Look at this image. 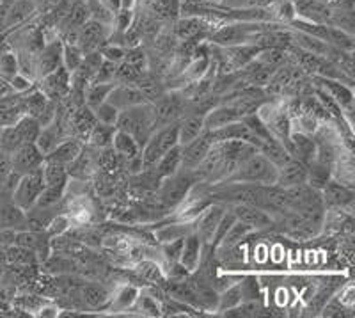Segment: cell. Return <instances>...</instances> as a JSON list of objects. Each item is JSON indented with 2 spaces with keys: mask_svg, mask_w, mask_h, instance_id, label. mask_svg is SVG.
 I'll return each mask as SVG.
<instances>
[{
  "mask_svg": "<svg viewBox=\"0 0 355 318\" xmlns=\"http://www.w3.org/2000/svg\"><path fill=\"white\" fill-rule=\"evenodd\" d=\"M11 94H17L15 93V89H12V85L9 84L8 81H4V78H0V100L9 98Z\"/></svg>",
  "mask_w": 355,
  "mask_h": 318,
  "instance_id": "cell-58",
  "label": "cell"
},
{
  "mask_svg": "<svg viewBox=\"0 0 355 318\" xmlns=\"http://www.w3.org/2000/svg\"><path fill=\"white\" fill-rule=\"evenodd\" d=\"M82 149H84V144H82L80 139H75V137L64 139V141L59 142V144H57L55 148L46 155V157H44V160L57 162V164L68 165L69 167V164H71V162L80 155Z\"/></svg>",
  "mask_w": 355,
  "mask_h": 318,
  "instance_id": "cell-25",
  "label": "cell"
},
{
  "mask_svg": "<svg viewBox=\"0 0 355 318\" xmlns=\"http://www.w3.org/2000/svg\"><path fill=\"white\" fill-rule=\"evenodd\" d=\"M62 66V41L55 40L53 43L43 44V49L40 50V56H36L34 60V72L37 73V77H44L49 73L55 72L57 68Z\"/></svg>",
  "mask_w": 355,
  "mask_h": 318,
  "instance_id": "cell-15",
  "label": "cell"
},
{
  "mask_svg": "<svg viewBox=\"0 0 355 318\" xmlns=\"http://www.w3.org/2000/svg\"><path fill=\"white\" fill-rule=\"evenodd\" d=\"M61 141H64V135H62V130H61V123H59V119L52 121V123H49V125L41 126L40 130V135H37L36 142L34 144L37 146V149H40L41 153L46 157V155L52 151L53 148H55L57 144Z\"/></svg>",
  "mask_w": 355,
  "mask_h": 318,
  "instance_id": "cell-27",
  "label": "cell"
},
{
  "mask_svg": "<svg viewBox=\"0 0 355 318\" xmlns=\"http://www.w3.org/2000/svg\"><path fill=\"white\" fill-rule=\"evenodd\" d=\"M107 101L112 103L117 110L132 109V107H137V105L148 103L144 94L141 93V89L135 84H114Z\"/></svg>",
  "mask_w": 355,
  "mask_h": 318,
  "instance_id": "cell-16",
  "label": "cell"
},
{
  "mask_svg": "<svg viewBox=\"0 0 355 318\" xmlns=\"http://www.w3.org/2000/svg\"><path fill=\"white\" fill-rule=\"evenodd\" d=\"M112 149L116 151V155L119 158H125V160H133V158L141 157V146L135 139L130 135V133L123 132V130H116L112 139Z\"/></svg>",
  "mask_w": 355,
  "mask_h": 318,
  "instance_id": "cell-29",
  "label": "cell"
},
{
  "mask_svg": "<svg viewBox=\"0 0 355 318\" xmlns=\"http://www.w3.org/2000/svg\"><path fill=\"white\" fill-rule=\"evenodd\" d=\"M25 212L12 201L11 192L0 190V230H24Z\"/></svg>",
  "mask_w": 355,
  "mask_h": 318,
  "instance_id": "cell-14",
  "label": "cell"
},
{
  "mask_svg": "<svg viewBox=\"0 0 355 318\" xmlns=\"http://www.w3.org/2000/svg\"><path fill=\"white\" fill-rule=\"evenodd\" d=\"M12 173V165H11V153L0 149V189L4 187V183L8 181V178L11 176Z\"/></svg>",
  "mask_w": 355,
  "mask_h": 318,
  "instance_id": "cell-54",
  "label": "cell"
},
{
  "mask_svg": "<svg viewBox=\"0 0 355 318\" xmlns=\"http://www.w3.org/2000/svg\"><path fill=\"white\" fill-rule=\"evenodd\" d=\"M183 238H178V240L162 244V246H164L162 247V251H164V256L167 258V262H171V265H178V262H180V256H182V247H183Z\"/></svg>",
  "mask_w": 355,
  "mask_h": 318,
  "instance_id": "cell-51",
  "label": "cell"
},
{
  "mask_svg": "<svg viewBox=\"0 0 355 318\" xmlns=\"http://www.w3.org/2000/svg\"><path fill=\"white\" fill-rule=\"evenodd\" d=\"M9 84L12 85V89H15V93L17 94H21L25 93V91H28V89L33 87V81L27 77V75H24V73L18 72L15 77L9 81Z\"/></svg>",
  "mask_w": 355,
  "mask_h": 318,
  "instance_id": "cell-56",
  "label": "cell"
},
{
  "mask_svg": "<svg viewBox=\"0 0 355 318\" xmlns=\"http://www.w3.org/2000/svg\"><path fill=\"white\" fill-rule=\"evenodd\" d=\"M211 146H214V139H211V133L206 132V130L199 137H196L194 141L180 146L182 148V169H198L199 165L205 162V158L208 157V153H210Z\"/></svg>",
  "mask_w": 355,
  "mask_h": 318,
  "instance_id": "cell-7",
  "label": "cell"
},
{
  "mask_svg": "<svg viewBox=\"0 0 355 318\" xmlns=\"http://www.w3.org/2000/svg\"><path fill=\"white\" fill-rule=\"evenodd\" d=\"M332 180V164L315 158V160L307 164V180L306 183L313 189L322 190Z\"/></svg>",
  "mask_w": 355,
  "mask_h": 318,
  "instance_id": "cell-30",
  "label": "cell"
},
{
  "mask_svg": "<svg viewBox=\"0 0 355 318\" xmlns=\"http://www.w3.org/2000/svg\"><path fill=\"white\" fill-rule=\"evenodd\" d=\"M196 176L194 171L180 169L174 173L173 176L162 180L160 187V199L166 203L167 206H176L187 198L190 187L194 185Z\"/></svg>",
  "mask_w": 355,
  "mask_h": 318,
  "instance_id": "cell-5",
  "label": "cell"
},
{
  "mask_svg": "<svg viewBox=\"0 0 355 318\" xmlns=\"http://www.w3.org/2000/svg\"><path fill=\"white\" fill-rule=\"evenodd\" d=\"M153 114H155V126L160 128V126L171 125V123H176L180 117L185 114L187 100L180 93H166L162 94L157 101H153Z\"/></svg>",
  "mask_w": 355,
  "mask_h": 318,
  "instance_id": "cell-6",
  "label": "cell"
},
{
  "mask_svg": "<svg viewBox=\"0 0 355 318\" xmlns=\"http://www.w3.org/2000/svg\"><path fill=\"white\" fill-rule=\"evenodd\" d=\"M135 85L141 89V93L144 94V98L148 103H153V101H157L158 98H160L162 94L167 91L166 85L162 84L157 77H153L151 73H146V72L141 73V77L137 78Z\"/></svg>",
  "mask_w": 355,
  "mask_h": 318,
  "instance_id": "cell-35",
  "label": "cell"
},
{
  "mask_svg": "<svg viewBox=\"0 0 355 318\" xmlns=\"http://www.w3.org/2000/svg\"><path fill=\"white\" fill-rule=\"evenodd\" d=\"M277 167L266 160L259 151L250 155L234 167L233 173L222 183H250V185H275Z\"/></svg>",
  "mask_w": 355,
  "mask_h": 318,
  "instance_id": "cell-1",
  "label": "cell"
},
{
  "mask_svg": "<svg viewBox=\"0 0 355 318\" xmlns=\"http://www.w3.org/2000/svg\"><path fill=\"white\" fill-rule=\"evenodd\" d=\"M180 169H182V148L178 144L173 149H169L167 153L162 155L160 160L155 164V167L151 171L157 176V180L162 181L166 180V178L173 176Z\"/></svg>",
  "mask_w": 355,
  "mask_h": 318,
  "instance_id": "cell-26",
  "label": "cell"
},
{
  "mask_svg": "<svg viewBox=\"0 0 355 318\" xmlns=\"http://www.w3.org/2000/svg\"><path fill=\"white\" fill-rule=\"evenodd\" d=\"M240 114L236 112L231 103H218L217 107H211L208 112L202 117V123H205L206 132H214V130L222 128V126L230 125V123H234V121H240Z\"/></svg>",
  "mask_w": 355,
  "mask_h": 318,
  "instance_id": "cell-21",
  "label": "cell"
},
{
  "mask_svg": "<svg viewBox=\"0 0 355 318\" xmlns=\"http://www.w3.org/2000/svg\"><path fill=\"white\" fill-rule=\"evenodd\" d=\"M114 84H116V82H91V84L84 89V103L87 105L89 109H94L96 105L107 101Z\"/></svg>",
  "mask_w": 355,
  "mask_h": 318,
  "instance_id": "cell-37",
  "label": "cell"
},
{
  "mask_svg": "<svg viewBox=\"0 0 355 318\" xmlns=\"http://www.w3.org/2000/svg\"><path fill=\"white\" fill-rule=\"evenodd\" d=\"M307 180V165L304 162L291 158L286 164L277 167V180H275V187L279 189H291L300 183H306Z\"/></svg>",
  "mask_w": 355,
  "mask_h": 318,
  "instance_id": "cell-19",
  "label": "cell"
},
{
  "mask_svg": "<svg viewBox=\"0 0 355 318\" xmlns=\"http://www.w3.org/2000/svg\"><path fill=\"white\" fill-rule=\"evenodd\" d=\"M234 222H236V217H234L233 212H231V210L227 208L226 212H224V215H222L220 221H218V226H217V230H215L214 238H211L210 247H214V249H215V247H217L218 244H220V240H222V238H224V235H226L227 231H230V228L234 224Z\"/></svg>",
  "mask_w": 355,
  "mask_h": 318,
  "instance_id": "cell-50",
  "label": "cell"
},
{
  "mask_svg": "<svg viewBox=\"0 0 355 318\" xmlns=\"http://www.w3.org/2000/svg\"><path fill=\"white\" fill-rule=\"evenodd\" d=\"M41 174H43L44 185H53V183H66L68 181V165L57 164V162L44 160L41 165Z\"/></svg>",
  "mask_w": 355,
  "mask_h": 318,
  "instance_id": "cell-42",
  "label": "cell"
},
{
  "mask_svg": "<svg viewBox=\"0 0 355 318\" xmlns=\"http://www.w3.org/2000/svg\"><path fill=\"white\" fill-rule=\"evenodd\" d=\"M252 231H254V230H252L249 224H245V222H242V221H239V219H236V222H234V224L230 228V231L224 235V238H222L220 244L215 247V251H231V249H234V247L239 246L240 242H242L243 238L247 237V235L252 233Z\"/></svg>",
  "mask_w": 355,
  "mask_h": 318,
  "instance_id": "cell-36",
  "label": "cell"
},
{
  "mask_svg": "<svg viewBox=\"0 0 355 318\" xmlns=\"http://www.w3.org/2000/svg\"><path fill=\"white\" fill-rule=\"evenodd\" d=\"M211 133V139L214 142H222V141H243V142H249V144H254L256 148L259 149L261 142L258 141L254 133L250 132L249 126L243 123V119L240 121H234V123H230V125L222 126V128L214 130Z\"/></svg>",
  "mask_w": 355,
  "mask_h": 318,
  "instance_id": "cell-18",
  "label": "cell"
},
{
  "mask_svg": "<svg viewBox=\"0 0 355 318\" xmlns=\"http://www.w3.org/2000/svg\"><path fill=\"white\" fill-rule=\"evenodd\" d=\"M322 199L325 206H331V208H345V206L352 205V201H354V190L345 185V183L331 180L322 189Z\"/></svg>",
  "mask_w": 355,
  "mask_h": 318,
  "instance_id": "cell-23",
  "label": "cell"
},
{
  "mask_svg": "<svg viewBox=\"0 0 355 318\" xmlns=\"http://www.w3.org/2000/svg\"><path fill=\"white\" fill-rule=\"evenodd\" d=\"M100 53L105 60H110V62H114V65H119V62L125 59L126 50H123L121 47H112V44H109V47H105V49H101Z\"/></svg>",
  "mask_w": 355,
  "mask_h": 318,
  "instance_id": "cell-55",
  "label": "cell"
},
{
  "mask_svg": "<svg viewBox=\"0 0 355 318\" xmlns=\"http://www.w3.org/2000/svg\"><path fill=\"white\" fill-rule=\"evenodd\" d=\"M116 128L130 133L142 148L146 141L151 137V133L157 130V126H155L153 105L142 103L137 105V107H132V109L119 110Z\"/></svg>",
  "mask_w": 355,
  "mask_h": 318,
  "instance_id": "cell-2",
  "label": "cell"
},
{
  "mask_svg": "<svg viewBox=\"0 0 355 318\" xmlns=\"http://www.w3.org/2000/svg\"><path fill=\"white\" fill-rule=\"evenodd\" d=\"M286 190L288 206L290 210H297V212H309V210H325L322 199V190L313 189L307 183H300L297 187H291Z\"/></svg>",
  "mask_w": 355,
  "mask_h": 318,
  "instance_id": "cell-8",
  "label": "cell"
},
{
  "mask_svg": "<svg viewBox=\"0 0 355 318\" xmlns=\"http://www.w3.org/2000/svg\"><path fill=\"white\" fill-rule=\"evenodd\" d=\"M320 89H323L336 103L343 109V112H350L352 103H354V93H352V85L343 84L339 81H332V78L325 77H313Z\"/></svg>",
  "mask_w": 355,
  "mask_h": 318,
  "instance_id": "cell-17",
  "label": "cell"
},
{
  "mask_svg": "<svg viewBox=\"0 0 355 318\" xmlns=\"http://www.w3.org/2000/svg\"><path fill=\"white\" fill-rule=\"evenodd\" d=\"M96 119H94L93 110L89 109L87 105L82 103L75 112L71 114V119H69V126H71L73 133L77 135L75 139H87L89 132L94 126Z\"/></svg>",
  "mask_w": 355,
  "mask_h": 318,
  "instance_id": "cell-31",
  "label": "cell"
},
{
  "mask_svg": "<svg viewBox=\"0 0 355 318\" xmlns=\"http://www.w3.org/2000/svg\"><path fill=\"white\" fill-rule=\"evenodd\" d=\"M109 40V31H107L105 24H100V22L89 18L84 25L78 27L77 33V44L80 47V50L84 53L94 52Z\"/></svg>",
  "mask_w": 355,
  "mask_h": 318,
  "instance_id": "cell-9",
  "label": "cell"
},
{
  "mask_svg": "<svg viewBox=\"0 0 355 318\" xmlns=\"http://www.w3.org/2000/svg\"><path fill=\"white\" fill-rule=\"evenodd\" d=\"M226 210L227 208L224 206V203H214V205L206 206L201 214L198 215L194 231L199 235V238H201L205 246H210L211 244V238H214L215 230H217L218 221H220Z\"/></svg>",
  "mask_w": 355,
  "mask_h": 318,
  "instance_id": "cell-12",
  "label": "cell"
},
{
  "mask_svg": "<svg viewBox=\"0 0 355 318\" xmlns=\"http://www.w3.org/2000/svg\"><path fill=\"white\" fill-rule=\"evenodd\" d=\"M18 72H20V68H18V56H15L12 52L0 53V78L9 82Z\"/></svg>",
  "mask_w": 355,
  "mask_h": 318,
  "instance_id": "cell-48",
  "label": "cell"
},
{
  "mask_svg": "<svg viewBox=\"0 0 355 318\" xmlns=\"http://www.w3.org/2000/svg\"><path fill=\"white\" fill-rule=\"evenodd\" d=\"M291 37H293V44L299 47V49L306 50V52L313 53V56L325 57L327 56V50L331 44L325 43V41L318 40V37L311 36V34L300 33V31H291Z\"/></svg>",
  "mask_w": 355,
  "mask_h": 318,
  "instance_id": "cell-34",
  "label": "cell"
},
{
  "mask_svg": "<svg viewBox=\"0 0 355 318\" xmlns=\"http://www.w3.org/2000/svg\"><path fill=\"white\" fill-rule=\"evenodd\" d=\"M286 50L283 49H261L259 53L256 56V59L261 62V65L268 66L270 69H277L286 62Z\"/></svg>",
  "mask_w": 355,
  "mask_h": 318,
  "instance_id": "cell-46",
  "label": "cell"
},
{
  "mask_svg": "<svg viewBox=\"0 0 355 318\" xmlns=\"http://www.w3.org/2000/svg\"><path fill=\"white\" fill-rule=\"evenodd\" d=\"M190 231H194V226H189L187 222H178V224L162 226L160 230H157V238L158 242L166 244V242H173V240H178V238H183L185 235H189Z\"/></svg>",
  "mask_w": 355,
  "mask_h": 318,
  "instance_id": "cell-44",
  "label": "cell"
},
{
  "mask_svg": "<svg viewBox=\"0 0 355 318\" xmlns=\"http://www.w3.org/2000/svg\"><path fill=\"white\" fill-rule=\"evenodd\" d=\"M18 230H0V251H6L8 247L15 246Z\"/></svg>",
  "mask_w": 355,
  "mask_h": 318,
  "instance_id": "cell-57",
  "label": "cell"
},
{
  "mask_svg": "<svg viewBox=\"0 0 355 318\" xmlns=\"http://www.w3.org/2000/svg\"><path fill=\"white\" fill-rule=\"evenodd\" d=\"M40 91L52 101L64 98L66 94L71 93V73L66 72L64 66H61L55 72L44 75L41 77Z\"/></svg>",
  "mask_w": 355,
  "mask_h": 318,
  "instance_id": "cell-11",
  "label": "cell"
},
{
  "mask_svg": "<svg viewBox=\"0 0 355 318\" xmlns=\"http://www.w3.org/2000/svg\"><path fill=\"white\" fill-rule=\"evenodd\" d=\"M230 210L234 214V217L239 219V221L245 222V224H249L254 231L268 230V228L275 226L274 215L268 214L266 210L259 208V206L242 205V203H239V205L231 206Z\"/></svg>",
  "mask_w": 355,
  "mask_h": 318,
  "instance_id": "cell-13",
  "label": "cell"
},
{
  "mask_svg": "<svg viewBox=\"0 0 355 318\" xmlns=\"http://www.w3.org/2000/svg\"><path fill=\"white\" fill-rule=\"evenodd\" d=\"M316 142L313 141L309 133L306 132H291L290 139H288V151L293 158L304 162V164H311L316 158Z\"/></svg>",
  "mask_w": 355,
  "mask_h": 318,
  "instance_id": "cell-20",
  "label": "cell"
},
{
  "mask_svg": "<svg viewBox=\"0 0 355 318\" xmlns=\"http://www.w3.org/2000/svg\"><path fill=\"white\" fill-rule=\"evenodd\" d=\"M44 162V155L41 153L37 146L34 142L28 144H21L20 148L15 149L11 153V165L12 171L17 174H27L33 171L41 169V165Z\"/></svg>",
  "mask_w": 355,
  "mask_h": 318,
  "instance_id": "cell-10",
  "label": "cell"
},
{
  "mask_svg": "<svg viewBox=\"0 0 355 318\" xmlns=\"http://www.w3.org/2000/svg\"><path fill=\"white\" fill-rule=\"evenodd\" d=\"M125 62H128V65L135 66L137 69H141V72H144L146 69V62H148V57H146V53L142 52V49H130L128 52L125 53Z\"/></svg>",
  "mask_w": 355,
  "mask_h": 318,
  "instance_id": "cell-53",
  "label": "cell"
},
{
  "mask_svg": "<svg viewBox=\"0 0 355 318\" xmlns=\"http://www.w3.org/2000/svg\"><path fill=\"white\" fill-rule=\"evenodd\" d=\"M116 126L114 125H105V123H94V126L91 128L87 135V141L91 142V146L98 149H103V148H109L112 144V139H114V133H116Z\"/></svg>",
  "mask_w": 355,
  "mask_h": 318,
  "instance_id": "cell-41",
  "label": "cell"
},
{
  "mask_svg": "<svg viewBox=\"0 0 355 318\" xmlns=\"http://www.w3.org/2000/svg\"><path fill=\"white\" fill-rule=\"evenodd\" d=\"M205 114L199 112H185L178 119V137H180V146L194 141L205 132V123H202Z\"/></svg>",
  "mask_w": 355,
  "mask_h": 318,
  "instance_id": "cell-24",
  "label": "cell"
},
{
  "mask_svg": "<svg viewBox=\"0 0 355 318\" xmlns=\"http://www.w3.org/2000/svg\"><path fill=\"white\" fill-rule=\"evenodd\" d=\"M91 110H93L94 119H96L98 123H105V125L116 126L117 117H119V110H117L112 103H109V101H103V103L96 105V107Z\"/></svg>",
  "mask_w": 355,
  "mask_h": 318,
  "instance_id": "cell-47",
  "label": "cell"
},
{
  "mask_svg": "<svg viewBox=\"0 0 355 318\" xmlns=\"http://www.w3.org/2000/svg\"><path fill=\"white\" fill-rule=\"evenodd\" d=\"M243 301V292H242V285L239 283H233L227 288H224L222 292H218V302H217V313L224 315L226 311L233 310Z\"/></svg>",
  "mask_w": 355,
  "mask_h": 318,
  "instance_id": "cell-38",
  "label": "cell"
},
{
  "mask_svg": "<svg viewBox=\"0 0 355 318\" xmlns=\"http://www.w3.org/2000/svg\"><path fill=\"white\" fill-rule=\"evenodd\" d=\"M132 308H135V310L141 315H144V317H160L162 315L160 304H158L153 297H150V295L139 294L137 301L133 302Z\"/></svg>",
  "mask_w": 355,
  "mask_h": 318,
  "instance_id": "cell-49",
  "label": "cell"
},
{
  "mask_svg": "<svg viewBox=\"0 0 355 318\" xmlns=\"http://www.w3.org/2000/svg\"><path fill=\"white\" fill-rule=\"evenodd\" d=\"M34 11L33 0H17L15 4L9 8V11L6 12L4 27H11V25H18L24 20H27L31 17V12Z\"/></svg>",
  "mask_w": 355,
  "mask_h": 318,
  "instance_id": "cell-43",
  "label": "cell"
},
{
  "mask_svg": "<svg viewBox=\"0 0 355 318\" xmlns=\"http://www.w3.org/2000/svg\"><path fill=\"white\" fill-rule=\"evenodd\" d=\"M80 297L85 306L91 308V310H98V308H105L109 304L112 292L100 283H85L82 286Z\"/></svg>",
  "mask_w": 355,
  "mask_h": 318,
  "instance_id": "cell-28",
  "label": "cell"
},
{
  "mask_svg": "<svg viewBox=\"0 0 355 318\" xmlns=\"http://www.w3.org/2000/svg\"><path fill=\"white\" fill-rule=\"evenodd\" d=\"M139 272H141L142 278L150 279V281H164V272H162V269L155 262H142L139 265Z\"/></svg>",
  "mask_w": 355,
  "mask_h": 318,
  "instance_id": "cell-52",
  "label": "cell"
},
{
  "mask_svg": "<svg viewBox=\"0 0 355 318\" xmlns=\"http://www.w3.org/2000/svg\"><path fill=\"white\" fill-rule=\"evenodd\" d=\"M66 187H68V181L66 183H53V185H44L43 190H41L40 198H37L36 205L33 208H41V210H49L55 208L57 203L64 198Z\"/></svg>",
  "mask_w": 355,
  "mask_h": 318,
  "instance_id": "cell-39",
  "label": "cell"
},
{
  "mask_svg": "<svg viewBox=\"0 0 355 318\" xmlns=\"http://www.w3.org/2000/svg\"><path fill=\"white\" fill-rule=\"evenodd\" d=\"M139 294H141V292H139L137 286L125 285L110 297L107 306H109L110 311H114V313H121V311L130 310V308L133 306V302L137 301Z\"/></svg>",
  "mask_w": 355,
  "mask_h": 318,
  "instance_id": "cell-33",
  "label": "cell"
},
{
  "mask_svg": "<svg viewBox=\"0 0 355 318\" xmlns=\"http://www.w3.org/2000/svg\"><path fill=\"white\" fill-rule=\"evenodd\" d=\"M259 153L266 158V160H270L275 167H281V165L286 164L288 160H291V155L288 151L286 146L283 142L279 141V139H270V141H265L258 149Z\"/></svg>",
  "mask_w": 355,
  "mask_h": 318,
  "instance_id": "cell-32",
  "label": "cell"
},
{
  "mask_svg": "<svg viewBox=\"0 0 355 318\" xmlns=\"http://www.w3.org/2000/svg\"><path fill=\"white\" fill-rule=\"evenodd\" d=\"M202 240L196 231H190L183 238V247H182V256H180V265L187 270V272H196L201 263V254H202Z\"/></svg>",
  "mask_w": 355,
  "mask_h": 318,
  "instance_id": "cell-22",
  "label": "cell"
},
{
  "mask_svg": "<svg viewBox=\"0 0 355 318\" xmlns=\"http://www.w3.org/2000/svg\"><path fill=\"white\" fill-rule=\"evenodd\" d=\"M266 27L259 24H247V22H239V24L222 25L218 31L211 34V43L217 47H234V44L252 43L254 37Z\"/></svg>",
  "mask_w": 355,
  "mask_h": 318,
  "instance_id": "cell-3",
  "label": "cell"
},
{
  "mask_svg": "<svg viewBox=\"0 0 355 318\" xmlns=\"http://www.w3.org/2000/svg\"><path fill=\"white\" fill-rule=\"evenodd\" d=\"M82 59H84V52L78 44L62 43V66L66 72H75L82 65Z\"/></svg>",
  "mask_w": 355,
  "mask_h": 318,
  "instance_id": "cell-45",
  "label": "cell"
},
{
  "mask_svg": "<svg viewBox=\"0 0 355 318\" xmlns=\"http://www.w3.org/2000/svg\"><path fill=\"white\" fill-rule=\"evenodd\" d=\"M43 187H44V181H43V174H41V169L33 171V173L21 174V176L18 178L17 185H15V189H12L11 192L12 201L17 203L24 212H27V210H31L34 205H36Z\"/></svg>",
  "mask_w": 355,
  "mask_h": 318,
  "instance_id": "cell-4",
  "label": "cell"
},
{
  "mask_svg": "<svg viewBox=\"0 0 355 318\" xmlns=\"http://www.w3.org/2000/svg\"><path fill=\"white\" fill-rule=\"evenodd\" d=\"M206 31V24L196 17H185L176 24V36L183 41H194Z\"/></svg>",
  "mask_w": 355,
  "mask_h": 318,
  "instance_id": "cell-40",
  "label": "cell"
}]
</instances>
